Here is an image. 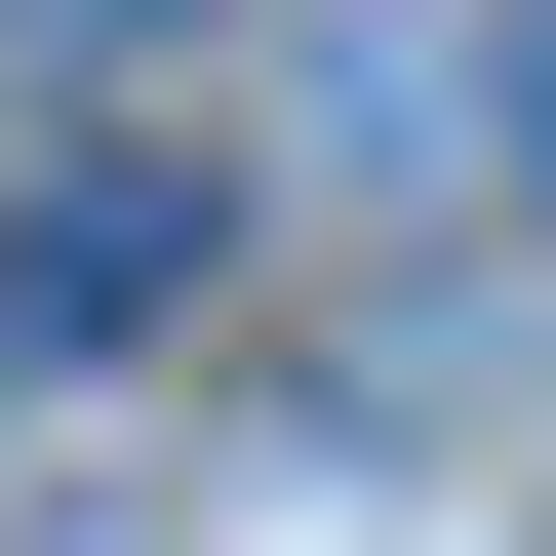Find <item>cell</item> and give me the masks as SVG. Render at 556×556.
I'll list each match as a JSON object with an SVG mask.
<instances>
[{
    "label": "cell",
    "mask_w": 556,
    "mask_h": 556,
    "mask_svg": "<svg viewBox=\"0 0 556 556\" xmlns=\"http://www.w3.org/2000/svg\"><path fill=\"white\" fill-rule=\"evenodd\" d=\"M40 40H160V0H40Z\"/></svg>",
    "instance_id": "3"
},
{
    "label": "cell",
    "mask_w": 556,
    "mask_h": 556,
    "mask_svg": "<svg viewBox=\"0 0 556 556\" xmlns=\"http://www.w3.org/2000/svg\"><path fill=\"white\" fill-rule=\"evenodd\" d=\"M160 278H199V160H80V199H40V239H0V318H40V358H119Z\"/></svg>",
    "instance_id": "1"
},
{
    "label": "cell",
    "mask_w": 556,
    "mask_h": 556,
    "mask_svg": "<svg viewBox=\"0 0 556 556\" xmlns=\"http://www.w3.org/2000/svg\"><path fill=\"white\" fill-rule=\"evenodd\" d=\"M517 199H556V0H517Z\"/></svg>",
    "instance_id": "2"
}]
</instances>
